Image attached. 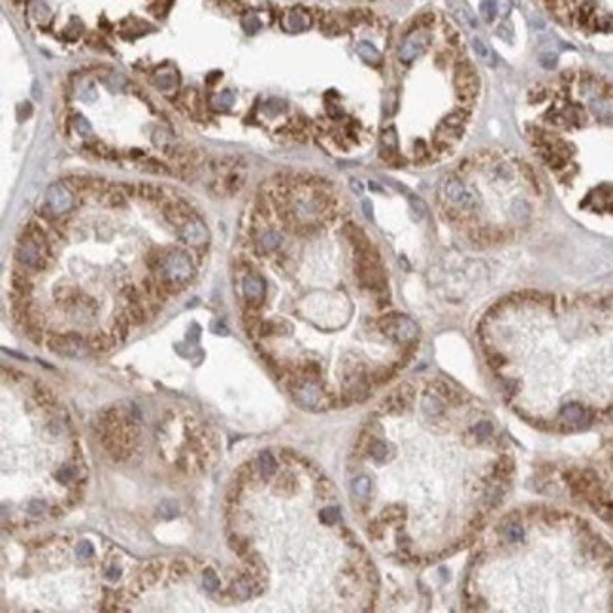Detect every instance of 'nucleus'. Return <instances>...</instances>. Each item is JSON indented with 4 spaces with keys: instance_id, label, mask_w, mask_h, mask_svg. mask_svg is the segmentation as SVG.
<instances>
[{
    "instance_id": "nucleus-1",
    "label": "nucleus",
    "mask_w": 613,
    "mask_h": 613,
    "mask_svg": "<svg viewBox=\"0 0 613 613\" xmlns=\"http://www.w3.org/2000/svg\"><path fill=\"white\" fill-rule=\"evenodd\" d=\"M194 268L193 261L189 257V253L185 251H168L164 253L163 268H161V275L159 278H166V280L174 281L175 285H180L181 289L193 280Z\"/></svg>"
},
{
    "instance_id": "nucleus-2",
    "label": "nucleus",
    "mask_w": 613,
    "mask_h": 613,
    "mask_svg": "<svg viewBox=\"0 0 613 613\" xmlns=\"http://www.w3.org/2000/svg\"><path fill=\"white\" fill-rule=\"evenodd\" d=\"M46 344L47 349L57 353L61 357H72V359H77V357H83L87 347V338L82 336L80 332L72 330V332L61 334V332H49L46 336Z\"/></svg>"
},
{
    "instance_id": "nucleus-3",
    "label": "nucleus",
    "mask_w": 613,
    "mask_h": 613,
    "mask_svg": "<svg viewBox=\"0 0 613 613\" xmlns=\"http://www.w3.org/2000/svg\"><path fill=\"white\" fill-rule=\"evenodd\" d=\"M378 327L385 336L397 340V342H402V344L415 340L417 334H419V328H417L413 319H409L408 315H400V313H391V315L381 317Z\"/></svg>"
},
{
    "instance_id": "nucleus-4",
    "label": "nucleus",
    "mask_w": 613,
    "mask_h": 613,
    "mask_svg": "<svg viewBox=\"0 0 613 613\" xmlns=\"http://www.w3.org/2000/svg\"><path fill=\"white\" fill-rule=\"evenodd\" d=\"M15 259L17 263L27 270H46L49 264V257L42 251V247L36 244L34 240L21 234L17 242V249H15Z\"/></svg>"
},
{
    "instance_id": "nucleus-5",
    "label": "nucleus",
    "mask_w": 613,
    "mask_h": 613,
    "mask_svg": "<svg viewBox=\"0 0 613 613\" xmlns=\"http://www.w3.org/2000/svg\"><path fill=\"white\" fill-rule=\"evenodd\" d=\"M455 91L457 96L462 102H473V98L479 93V77L478 72L473 70V66L468 61H461L455 66Z\"/></svg>"
},
{
    "instance_id": "nucleus-6",
    "label": "nucleus",
    "mask_w": 613,
    "mask_h": 613,
    "mask_svg": "<svg viewBox=\"0 0 613 613\" xmlns=\"http://www.w3.org/2000/svg\"><path fill=\"white\" fill-rule=\"evenodd\" d=\"M428 44H430V34L426 30H415L402 42V46L398 49V58L408 65L426 51Z\"/></svg>"
},
{
    "instance_id": "nucleus-7",
    "label": "nucleus",
    "mask_w": 613,
    "mask_h": 613,
    "mask_svg": "<svg viewBox=\"0 0 613 613\" xmlns=\"http://www.w3.org/2000/svg\"><path fill=\"white\" fill-rule=\"evenodd\" d=\"M444 194H445V199L449 200L451 204L461 206V208H464V210H470V208H473V206H476V202H478L476 194H473L461 180H457V177H451V180L445 181Z\"/></svg>"
},
{
    "instance_id": "nucleus-8",
    "label": "nucleus",
    "mask_w": 613,
    "mask_h": 613,
    "mask_svg": "<svg viewBox=\"0 0 613 613\" xmlns=\"http://www.w3.org/2000/svg\"><path fill=\"white\" fill-rule=\"evenodd\" d=\"M163 217L168 221V225L181 228L189 219H193L196 215H194L193 208L185 200H170V202H163Z\"/></svg>"
},
{
    "instance_id": "nucleus-9",
    "label": "nucleus",
    "mask_w": 613,
    "mask_h": 613,
    "mask_svg": "<svg viewBox=\"0 0 613 613\" xmlns=\"http://www.w3.org/2000/svg\"><path fill=\"white\" fill-rule=\"evenodd\" d=\"M46 202L55 213L68 211L72 208V202H74L72 189L66 185L65 181H58V183H55V185H51V187L47 189Z\"/></svg>"
},
{
    "instance_id": "nucleus-10",
    "label": "nucleus",
    "mask_w": 613,
    "mask_h": 613,
    "mask_svg": "<svg viewBox=\"0 0 613 613\" xmlns=\"http://www.w3.org/2000/svg\"><path fill=\"white\" fill-rule=\"evenodd\" d=\"M413 402V387L411 385H400L394 392H391L389 397L383 400L381 408L387 413H400Z\"/></svg>"
},
{
    "instance_id": "nucleus-11",
    "label": "nucleus",
    "mask_w": 613,
    "mask_h": 613,
    "mask_svg": "<svg viewBox=\"0 0 613 613\" xmlns=\"http://www.w3.org/2000/svg\"><path fill=\"white\" fill-rule=\"evenodd\" d=\"M177 230H180L181 240L189 245H204L206 242H208V228H206V225L200 221L199 217L189 219V221L181 228H177Z\"/></svg>"
},
{
    "instance_id": "nucleus-12",
    "label": "nucleus",
    "mask_w": 613,
    "mask_h": 613,
    "mask_svg": "<svg viewBox=\"0 0 613 613\" xmlns=\"http://www.w3.org/2000/svg\"><path fill=\"white\" fill-rule=\"evenodd\" d=\"M264 294H266V285H264V280L257 274H249L244 278V296L247 300L249 306L257 308L259 304L264 300Z\"/></svg>"
},
{
    "instance_id": "nucleus-13",
    "label": "nucleus",
    "mask_w": 613,
    "mask_h": 613,
    "mask_svg": "<svg viewBox=\"0 0 613 613\" xmlns=\"http://www.w3.org/2000/svg\"><path fill=\"white\" fill-rule=\"evenodd\" d=\"M310 27H311L310 13L306 12V10H302V8H294L291 12H287L285 17H283V29L287 32H292V34L304 32V30H308Z\"/></svg>"
},
{
    "instance_id": "nucleus-14",
    "label": "nucleus",
    "mask_w": 613,
    "mask_h": 613,
    "mask_svg": "<svg viewBox=\"0 0 613 613\" xmlns=\"http://www.w3.org/2000/svg\"><path fill=\"white\" fill-rule=\"evenodd\" d=\"M380 144H381V159L387 161V163H391L392 159H394V155H397V149H398L397 129H394V127H387V129H383V132H381V136H380Z\"/></svg>"
},
{
    "instance_id": "nucleus-15",
    "label": "nucleus",
    "mask_w": 613,
    "mask_h": 613,
    "mask_svg": "<svg viewBox=\"0 0 613 613\" xmlns=\"http://www.w3.org/2000/svg\"><path fill=\"white\" fill-rule=\"evenodd\" d=\"M30 394H32L34 404L36 406H40V408L51 409L57 406V397H55L51 389H49L47 385H44L42 381H34V383H32Z\"/></svg>"
},
{
    "instance_id": "nucleus-16",
    "label": "nucleus",
    "mask_w": 613,
    "mask_h": 613,
    "mask_svg": "<svg viewBox=\"0 0 613 613\" xmlns=\"http://www.w3.org/2000/svg\"><path fill=\"white\" fill-rule=\"evenodd\" d=\"M119 342V340L110 332H96V334H91L87 338V347L89 351H93V353H108V351H111L113 347H115V344Z\"/></svg>"
},
{
    "instance_id": "nucleus-17",
    "label": "nucleus",
    "mask_w": 613,
    "mask_h": 613,
    "mask_svg": "<svg viewBox=\"0 0 613 613\" xmlns=\"http://www.w3.org/2000/svg\"><path fill=\"white\" fill-rule=\"evenodd\" d=\"M280 245H281V234L275 232V230H266V232L259 234L257 240H255V249L261 255L275 251Z\"/></svg>"
},
{
    "instance_id": "nucleus-18",
    "label": "nucleus",
    "mask_w": 613,
    "mask_h": 613,
    "mask_svg": "<svg viewBox=\"0 0 613 613\" xmlns=\"http://www.w3.org/2000/svg\"><path fill=\"white\" fill-rule=\"evenodd\" d=\"M102 202H104L108 208H125L127 206V193L121 189V185H115V187H108L104 193L98 196Z\"/></svg>"
},
{
    "instance_id": "nucleus-19",
    "label": "nucleus",
    "mask_w": 613,
    "mask_h": 613,
    "mask_svg": "<svg viewBox=\"0 0 613 613\" xmlns=\"http://www.w3.org/2000/svg\"><path fill=\"white\" fill-rule=\"evenodd\" d=\"M125 313L129 315V319L132 321V325L134 327H140V325H144V323H147V319L151 317V313H149V310H147L146 302H129L127 304V308H125Z\"/></svg>"
},
{
    "instance_id": "nucleus-20",
    "label": "nucleus",
    "mask_w": 613,
    "mask_h": 613,
    "mask_svg": "<svg viewBox=\"0 0 613 613\" xmlns=\"http://www.w3.org/2000/svg\"><path fill=\"white\" fill-rule=\"evenodd\" d=\"M25 270H13L12 272V289L19 294H23V296H30L34 285H32V281H30L29 274Z\"/></svg>"
},
{
    "instance_id": "nucleus-21",
    "label": "nucleus",
    "mask_w": 613,
    "mask_h": 613,
    "mask_svg": "<svg viewBox=\"0 0 613 613\" xmlns=\"http://www.w3.org/2000/svg\"><path fill=\"white\" fill-rule=\"evenodd\" d=\"M472 49L487 66H497V63H498L497 55L492 53V49L487 46V42L485 40H481V38H478V36L472 38Z\"/></svg>"
},
{
    "instance_id": "nucleus-22",
    "label": "nucleus",
    "mask_w": 613,
    "mask_h": 613,
    "mask_svg": "<svg viewBox=\"0 0 613 613\" xmlns=\"http://www.w3.org/2000/svg\"><path fill=\"white\" fill-rule=\"evenodd\" d=\"M140 170H144L146 174H153V175H172V170H170L168 164H164L163 161L159 159H140Z\"/></svg>"
},
{
    "instance_id": "nucleus-23",
    "label": "nucleus",
    "mask_w": 613,
    "mask_h": 613,
    "mask_svg": "<svg viewBox=\"0 0 613 613\" xmlns=\"http://www.w3.org/2000/svg\"><path fill=\"white\" fill-rule=\"evenodd\" d=\"M257 466H259V472H261V476H263L264 479H270L275 472H278V462H275L274 455H272L270 451H263V453L259 455Z\"/></svg>"
},
{
    "instance_id": "nucleus-24",
    "label": "nucleus",
    "mask_w": 613,
    "mask_h": 613,
    "mask_svg": "<svg viewBox=\"0 0 613 613\" xmlns=\"http://www.w3.org/2000/svg\"><path fill=\"white\" fill-rule=\"evenodd\" d=\"M130 327H134V325H132V321L129 319V315L123 311V313H119V315L115 317V321H113V325H111V334H113L119 342H125L130 332Z\"/></svg>"
},
{
    "instance_id": "nucleus-25",
    "label": "nucleus",
    "mask_w": 613,
    "mask_h": 613,
    "mask_svg": "<svg viewBox=\"0 0 613 613\" xmlns=\"http://www.w3.org/2000/svg\"><path fill=\"white\" fill-rule=\"evenodd\" d=\"M153 83H155V87H157L159 91L168 93V91H172V89L177 85V76H175L174 70H161L155 74Z\"/></svg>"
},
{
    "instance_id": "nucleus-26",
    "label": "nucleus",
    "mask_w": 613,
    "mask_h": 613,
    "mask_svg": "<svg viewBox=\"0 0 613 613\" xmlns=\"http://www.w3.org/2000/svg\"><path fill=\"white\" fill-rule=\"evenodd\" d=\"M357 53L361 55L362 61H366L368 65H380L381 63V53L370 42H359L357 44Z\"/></svg>"
},
{
    "instance_id": "nucleus-27",
    "label": "nucleus",
    "mask_w": 613,
    "mask_h": 613,
    "mask_svg": "<svg viewBox=\"0 0 613 613\" xmlns=\"http://www.w3.org/2000/svg\"><path fill=\"white\" fill-rule=\"evenodd\" d=\"M138 194L144 200H147V202H153V204H161L164 200L163 189L153 185V183H140L138 185Z\"/></svg>"
},
{
    "instance_id": "nucleus-28",
    "label": "nucleus",
    "mask_w": 613,
    "mask_h": 613,
    "mask_svg": "<svg viewBox=\"0 0 613 613\" xmlns=\"http://www.w3.org/2000/svg\"><path fill=\"white\" fill-rule=\"evenodd\" d=\"M65 183L74 193L93 191V177H87V175H68V177H65Z\"/></svg>"
},
{
    "instance_id": "nucleus-29",
    "label": "nucleus",
    "mask_w": 613,
    "mask_h": 613,
    "mask_svg": "<svg viewBox=\"0 0 613 613\" xmlns=\"http://www.w3.org/2000/svg\"><path fill=\"white\" fill-rule=\"evenodd\" d=\"M228 547L232 549L240 559H244L247 553H251V543H249V540H247L245 536H240V534H230V536H228Z\"/></svg>"
},
{
    "instance_id": "nucleus-30",
    "label": "nucleus",
    "mask_w": 613,
    "mask_h": 613,
    "mask_svg": "<svg viewBox=\"0 0 613 613\" xmlns=\"http://www.w3.org/2000/svg\"><path fill=\"white\" fill-rule=\"evenodd\" d=\"M76 478H77V466H76V464H72V462H70V464L61 466L57 472H55V479H57L61 485L74 483V481H76Z\"/></svg>"
},
{
    "instance_id": "nucleus-31",
    "label": "nucleus",
    "mask_w": 613,
    "mask_h": 613,
    "mask_svg": "<svg viewBox=\"0 0 613 613\" xmlns=\"http://www.w3.org/2000/svg\"><path fill=\"white\" fill-rule=\"evenodd\" d=\"M191 574V564H189V561H185V559H174V561L170 562V576H172V579H185Z\"/></svg>"
},
{
    "instance_id": "nucleus-32",
    "label": "nucleus",
    "mask_w": 613,
    "mask_h": 613,
    "mask_svg": "<svg viewBox=\"0 0 613 613\" xmlns=\"http://www.w3.org/2000/svg\"><path fill=\"white\" fill-rule=\"evenodd\" d=\"M244 174H240V172H230L228 175H225V180H223V189L227 191L228 194H234L238 193L240 189L244 187Z\"/></svg>"
},
{
    "instance_id": "nucleus-33",
    "label": "nucleus",
    "mask_w": 613,
    "mask_h": 613,
    "mask_svg": "<svg viewBox=\"0 0 613 613\" xmlns=\"http://www.w3.org/2000/svg\"><path fill=\"white\" fill-rule=\"evenodd\" d=\"M423 411L426 415H440L444 411V404H442V398L436 397V394H426L423 398Z\"/></svg>"
},
{
    "instance_id": "nucleus-34",
    "label": "nucleus",
    "mask_w": 613,
    "mask_h": 613,
    "mask_svg": "<svg viewBox=\"0 0 613 613\" xmlns=\"http://www.w3.org/2000/svg\"><path fill=\"white\" fill-rule=\"evenodd\" d=\"M287 110V102L281 98H268L263 102V111L266 113L268 117H275V115H281L283 111Z\"/></svg>"
},
{
    "instance_id": "nucleus-35",
    "label": "nucleus",
    "mask_w": 613,
    "mask_h": 613,
    "mask_svg": "<svg viewBox=\"0 0 613 613\" xmlns=\"http://www.w3.org/2000/svg\"><path fill=\"white\" fill-rule=\"evenodd\" d=\"M468 119V111L461 110V111H453V113H449V115L444 117V121H442V125H445V127H449V129H457V130H462V127H464V123H466Z\"/></svg>"
},
{
    "instance_id": "nucleus-36",
    "label": "nucleus",
    "mask_w": 613,
    "mask_h": 613,
    "mask_svg": "<svg viewBox=\"0 0 613 613\" xmlns=\"http://www.w3.org/2000/svg\"><path fill=\"white\" fill-rule=\"evenodd\" d=\"M561 415L568 423H581L585 419V409L581 406H578V404H570V406H566V408L562 409Z\"/></svg>"
},
{
    "instance_id": "nucleus-37",
    "label": "nucleus",
    "mask_w": 613,
    "mask_h": 613,
    "mask_svg": "<svg viewBox=\"0 0 613 613\" xmlns=\"http://www.w3.org/2000/svg\"><path fill=\"white\" fill-rule=\"evenodd\" d=\"M368 453L375 461H385L387 455H389V445L385 442H381V440H372V444L368 447Z\"/></svg>"
},
{
    "instance_id": "nucleus-38",
    "label": "nucleus",
    "mask_w": 613,
    "mask_h": 613,
    "mask_svg": "<svg viewBox=\"0 0 613 613\" xmlns=\"http://www.w3.org/2000/svg\"><path fill=\"white\" fill-rule=\"evenodd\" d=\"M234 104V93L232 91H223V93H219L213 98V106H215V110L219 111H227L230 110Z\"/></svg>"
},
{
    "instance_id": "nucleus-39",
    "label": "nucleus",
    "mask_w": 613,
    "mask_h": 613,
    "mask_svg": "<svg viewBox=\"0 0 613 613\" xmlns=\"http://www.w3.org/2000/svg\"><path fill=\"white\" fill-rule=\"evenodd\" d=\"M30 12H32V17H34L38 23H47L49 17H51V10H49L44 2H40V0H36L34 4H32Z\"/></svg>"
},
{
    "instance_id": "nucleus-40",
    "label": "nucleus",
    "mask_w": 613,
    "mask_h": 613,
    "mask_svg": "<svg viewBox=\"0 0 613 613\" xmlns=\"http://www.w3.org/2000/svg\"><path fill=\"white\" fill-rule=\"evenodd\" d=\"M242 27H244L245 34H257L259 30H261V27H263V23H261V19L255 13H247L242 19Z\"/></svg>"
},
{
    "instance_id": "nucleus-41",
    "label": "nucleus",
    "mask_w": 613,
    "mask_h": 613,
    "mask_svg": "<svg viewBox=\"0 0 613 613\" xmlns=\"http://www.w3.org/2000/svg\"><path fill=\"white\" fill-rule=\"evenodd\" d=\"M370 479L366 478V476H361V478H357L355 481H353V492H355L359 498H366L368 492H370Z\"/></svg>"
},
{
    "instance_id": "nucleus-42",
    "label": "nucleus",
    "mask_w": 613,
    "mask_h": 613,
    "mask_svg": "<svg viewBox=\"0 0 613 613\" xmlns=\"http://www.w3.org/2000/svg\"><path fill=\"white\" fill-rule=\"evenodd\" d=\"M497 2L495 0H481V15L485 17L487 23H492L495 17H497Z\"/></svg>"
},
{
    "instance_id": "nucleus-43",
    "label": "nucleus",
    "mask_w": 613,
    "mask_h": 613,
    "mask_svg": "<svg viewBox=\"0 0 613 613\" xmlns=\"http://www.w3.org/2000/svg\"><path fill=\"white\" fill-rule=\"evenodd\" d=\"M74 129H76L82 136H91V134H93V127H91V123H89L87 119L82 115V113H76V115H74Z\"/></svg>"
},
{
    "instance_id": "nucleus-44",
    "label": "nucleus",
    "mask_w": 613,
    "mask_h": 613,
    "mask_svg": "<svg viewBox=\"0 0 613 613\" xmlns=\"http://www.w3.org/2000/svg\"><path fill=\"white\" fill-rule=\"evenodd\" d=\"M96 94H98L96 93V87H94L91 82L83 83L82 89L77 91V96H80L83 102H94V100H96Z\"/></svg>"
},
{
    "instance_id": "nucleus-45",
    "label": "nucleus",
    "mask_w": 613,
    "mask_h": 613,
    "mask_svg": "<svg viewBox=\"0 0 613 613\" xmlns=\"http://www.w3.org/2000/svg\"><path fill=\"white\" fill-rule=\"evenodd\" d=\"M204 587L206 590H210V592H215L219 587H221V581H219V578H217V574L211 570V568H208L204 572Z\"/></svg>"
},
{
    "instance_id": "nucleus-46",
    "label": "nucleus",
    "mask_w": 613,
    "mask_h": 613,
    "mask_svg": "<svg viewBox=\"0 0 613 613\" xmlns=\"http://www.w3.org/2000/svg\"><path fill=\"white\" fill-rule=\"evenodd\" d=\"M340 519V509L336 506H330V508L323 509L321 511V521L327 523V525H336Z\"/></svg>"
},
{
    "instance_id": "nucleus-47",
    "label": "nucleus",
    "mask_w": 613,
    "mask_h": 613,
    "mask_svg": "<svg viewBox=\"0 0 613 613\" xmlns=\"http://www.w3.org/2000/svg\"><path fill=\"white\" fill-rule=\"evenodd\" d=\"M123 296L127 298V302H140L144 294L136 285H127L123 287Z\"/></svg>"
},
{
    "instance_id": "nucleus-48",
    "label": "nucleus",
    "mask_w": 613,
    "mask_h": 613,
    "mask_svg": "<svg viewBox=\"0 0 613 613\" xmlns=\"http://www.w3.org/2000/svg\"><path fill=\"white\" fill-rule=\"evenodd\" d=\"M511 213H513L515 219H519V221H525L526 217H528V206L525 204V202H521V200H517V202H513V206H511Z\"/></svg>"
},
{
    "instance_id": "nucleus-49",
    "label": "nucleus",
    "mask_w": 613,
    "mask_h": 613,
    "mask_svg": "<svg viewBox=\"0 0 613 613\" xmlns=\"http://www.w3.org/2000/svg\"><path fill=\"white\" fill-rule=\"evenodd\" d=\"M409 206H411V211L415 213V217H417V219L425 217L426 206H425V202H423L421 199H417V196H409Z\"/></svg>"
},
{
    "instance_id": "nucleus-50",
    "label": "nucleus",
    "mask_w": 613,
    "mask_h": 613,
    "mask_svg": "<svg viewBox=\"0 0 613 613\" xmlns=\"http://www.w3.org/2000/svg\"><path fill=\"white\" fill-rule=\"evenodd\" d=\"M27 511L30 515H42L47 513V504L44 500H30L29 506H27Z\"/></svg>"
},
{
    "instance_id": "nucleus-51",
    "label": "nucleus",
    "mask_w": 613,
    "mask_h": 613,
    "mask_svg": "<svg viewBox=\"0 0 613 613\" xmlns=\"http://www.w3.org/2000/svg\"><path fill=\"white\" fill-rule=\"evenodd\" d=\"M76 555L80 557V559H91V557L94 555V549L93 545L89 542H82L80 545L76 547Z\"/></svg>"
},
{
    "instance_id": "nucleus-52",
    "label": "nucleus",
    "mask_w": 613,
    "mask_h": 613,
    "mask_svg": "<svg viewBox=\"0 0 613 613\" xmlns=\"http://www.w3.org/2000/svg\"><path fill=\"white\" fill-rule=\"evenodd\" d=\"M540 65H542L543 68H547V70L555 68V66H557V55H555V53H542V55H540Z\"/></svg>"
},
{
    "instance_id": "nucleus-53",
    "label": "nucleus",
    "mask_w": 613,
    "mask_h": 613,
    "mask_svg": "<svg viewBox=\"0 0 613 613\" xmlns=\"http://www.w3.org/2000/svg\"><path fill=\"white\" fill-rule=\"evenodd\" d=\"M511 470H513V462L509 461L508 457H504V459H500V462H498L497 466V473L498 476H508V473H511Z\"/></svg>"
},
{
    "instance_id": "nucleus-54",
    "label": "nucleus",
    "mask_w": 613,
    "mask_h": 613,
    "mask_svg": "<svg viewBox=\"0 0 613 613\" xmlns=\"http://www.w3.org/2000/svg\"><path fill=\"white\" fill-rule=\"evenodd\" d=\"M506 536H508L509 542H519L521 538H523V528L517 525H509L506 528Z\"/></svg>"
},
{
    "instance_id": "nucleus-55",
    "label": "nucleus",
    "mask_w": 613,
    "mask_h": 613,
    "mask_svg": "<svg viewBox=\"0 0 613 613\" xmlns=\"http://www.w3.org/2000/svg\"><path fill=\"white\" fill-rule=\"evenodd\" d=\"M17 115H19V121H23V119H29V117L32 115V106H30V102H23V104H19Z\"/></svg>"
},
{
    "instance_id": "nucleus-56",
    "label": "nucleus",
    "mask_w": 613,
    "mask_h": 613,
    "mask_svg": "<svg viewBox=\"0 0 613 613\" xmlns=\"http://www.w3.org/2000/svg\"><path fill=\"white\" fill-rule=\"evenodd\" d=\"M473 430H476V434H478L479 438H487V436H490V432H492V425H490V423H479Z\"/></svg>"
},
{
    "instance_id": "nucleus-57",
    "label": "nucleus",
    "mask_w": 613,
    "mask_h": 613,
    "mask_svg": "<svg viewBox=\"0 0 613 613\" xmlns=\"http://www.w3.org/2000/svg\"><path fill=\"white\" fill-rule=\"evenodd\" d=\"M119 574H121V570H119V568H117V566H111V568H108V572H106V578H108V579H117V578H119Z\"/></svg>"
},
{
    "instance_id": "nucleus-58",
    "label": "nucleus",
    "mask_w": 613,
    "mask_h": 613,
    "mask_svg": "<svg viewBox=\"0 0 613 613\" xmlns=\"http://www.w3.org/2000/svg\"><path fill=\"white\" fill-rule=\"evenodd\" d=\"M49 432H53V434H58V432H61V423H58L57 419H55V421H49Z\"/></svg>"
},
{
    "instance_id": "nucleus-59",
    "label": "nucleus",
    "mask_w": 613,
    "mask_h": 613,
    "mask_svg": "<svg viewBox=\"0 0 613 613\" xmlns=\"http://www.w3.org/2000/svg\"><path fill=\"white\" fill-rule=\"evenodd\" d=\"M362 208H364V213H366L368 219H372V208H370V202H368V200L362 202Z\"/></svg>"
},
{
    "instance_id": "nucleus-60",
    "label": "nucleus",
    "mask_w": 613,
    "mask_h": 613,
    "mask_svg": "<svg viewBox=\"0 0 613 613\" xmlns=\"http://www.w3.org/2000/svg\"><path fill=\"white\" fill-rule=\"evenodd\" d=\"M351 189H353L355 193H362V185L357 180H351Z\"/></svg>"
}]
</instances>
